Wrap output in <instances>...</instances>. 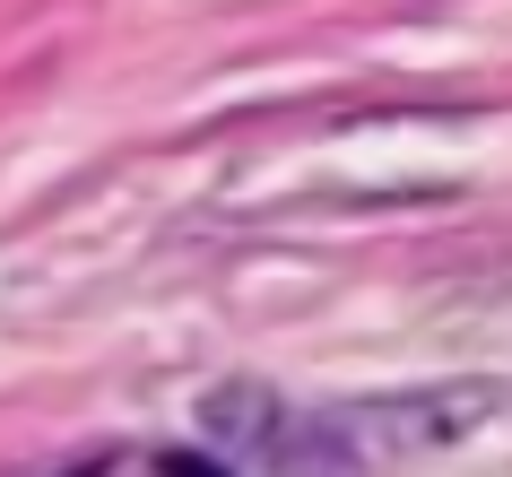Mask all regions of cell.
<instances>
[{"label": "cell", "instance_id": "3957f363", "mask_svg": "<svg viewBox=\"0 0 512 477\" xmlns=\"http://www.w3.org/2000/svg\"><path fill=\"white\" fill-rule=\"evenodd\" d=\"M79 469H157V477H200V469H217V460H200V451H96V460H79Z\"/></svg>", "mask_w": 512, "mask_h": 477}, {"label": "cell", "instance_id": "7a4b0ae2", "mask_svg": "<svg viewBox=\"0 0 512 477\" xmlns=\"http://www.w3.org/2000/svg\"><path fill=\"white\" fill-rule=\"evenodd\" d=\"M200 434L217 443V460H243V469H287V434H296V417H287L261 382H226V391L200 399Z\"/></svg>", "mask_w": 512, "mask_h": 477}, {"label": "cell", "instance_id": "6da1fadb", "mask_svg": "<svg viewBox=\"0 0 512 477\" xmlns=\"http://www.w3.org/2000/svg\"><path fill=\"white\" fill-rule=\"evenodd\" d=\"M486 417H504V391L495 382L356 399V408H330V417H296L287 469H400V460H434V451L469 443Z\"/></svg>", "mask_w": 512, "mask_h": 477}]
</instances>
